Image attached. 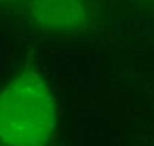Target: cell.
<instances>
[{
  "label": "cell",
  "mask_w": 154,
  "mask_h": 146,
  "mask_svg": "<svg viewBox=\"0 0 154 146\" xmlns=\"http://www.w3.org/2000/svg\"><path fill=\"white\" fill-rule=\"evenodd\" d=\"M0 1H13V0H0Z\"/></svg>",
  "instance_id": "3957f363"
},
{
  "label": "cell",
  "mask_w": 154,
  "mask_h": 146,
  "mask_svg": "<svg viewBox=\"0 0 154 146\" xmlns=\"http://www.w3.org/2000/svg\"><path fill=\"white\" fill-rule=\"evenodd\" d=\"M56 122L55 98L36 70H22L2 89L0 142L5 146H46Z\"/></svg>",
  "instance_id": "6da1fadb"
},
{
  "label": "cell",
  "mask_w": 154,
  "mask_h": 146,
  "mask_svg": "<svg viewBox=\"0 0 154 146\" xmlns=\"http://www.w3.org/2000/svg\"><path fill=\"white\" fill-rule=\"evenodd\" d=\"M29 13L36 25L52 30H74L88 20L84 0H32Z\"/></svg>",
  "instance_id": "7a4b0ae2"
},
{
  "label": "cell",
  "mask_w": 154,
  "mask_h": 146,
  "mask_svg": "<svg viewBox=\"0 0 154 146\" xmlns=\"http://www.w3.org/2000/svg\"><path fill=\"white\" fill-rule=\"evenodd\" d=\"M151 1H154V0H151Z\"/></svg>",
  "instance_id": "277c9868"
}]
</instances>
